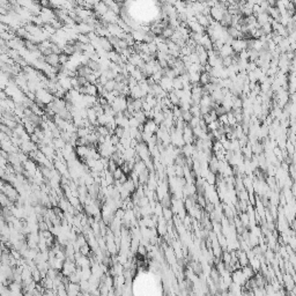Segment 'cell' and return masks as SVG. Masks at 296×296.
Masks as SVG:
<instances>
[{
	"label": "cell",
	"mask_w": 296,
	"mask_h": 296,
	"mask_svg": "<svg viewBox=\"0 0 296 296\" xmlns=\"http://www.w3.org/2000/svg\"><path fill=\"white\" fill-rule=\"evenodd\" d=\"M162 213H163V218H164L166 221H171L172 216H174V213H172V211L170 209V207L163 208Z\"/></svg>",
	"instance_id": "obj_1"
}]
</instances>
